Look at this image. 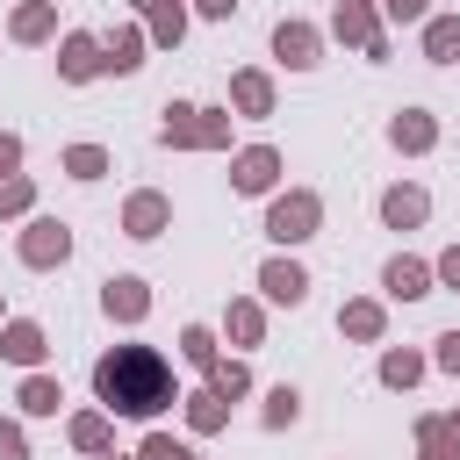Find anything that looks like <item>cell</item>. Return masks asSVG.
Segmentation results:
<instances>
[{"label":"cell","instance_id":"obj_13","mask_svg":"<svg viewBox=\"0 0 460 460\" xmlns=\"http://www.w3.org/2000/svg\"><path fill=\"white\" fill-rule=\"evenodd\" d=\"M381 288H388L395 302H417V295H431V266H424V259H388Z\"/></svg>","mask_w":460,"mask_h":460},{"label":"cell","instance_id":"obj_34","mask_svg":"<svg viewBox=\"0 0 460 460\" xmlns=\"http://www.w3.org/2000/svg\"><path fill=\"white\" fill-rule=\"evenodd\" d=\"M438 367H446V374H460V331H446V338H438Z\"/></svg>","mask_w":460,"mask_h":460},{"label":"cell","instance_id":"obj_15","mask_svg":"<svg viewBox=\"0 0 460 460\" xmlns=\"http://www.w3.org/2000/svg\"><path fill=\"white\" fill-rule=\"evenodd\" d=\"M230 101H237V115H273V79L266 72H237L230 79Z\"/></svg>","mask_w":460,"mask_h":460},{"label":"cell","instance_id":"obj_27","mask_svg":"<svg viewBox=\"0 0 460 460\" xmlns=\"http://www.w3.org/2000/svg\"><path fill=\"white\" fill-rule=\"evenodd\" d=\"M259 331H266L259 302H230V338H237V345H259Z\"/></svg>","mask_w":460,"mask_h":460},{"label":"cell","instance_id":"obj_3","mask_svg":"<svg viewBox=\"0 0 460 460\" xmlns=\"http://www.w3.org/2000/svg\"><path fill=\"white\" fill-rule=\"evenodd\" d=\"M316 223H323V201L302 194V187L266 208V237H273V244H302V237H316Z\"/></svg>","mask_w":460,"mask_h":460},{"label":"cell","instance_id":"obj_8","mask_svg":"<svg viewBox=\"0 0 460 460\" xmlns=\"http://www.w3.org/2000/svg\"><path fill=\"white\" fill-rule=\"evenodd\" d=\"M101 309H108V316H122V323H137V316L151 309V288H144L137 273H115V280L101 288Z\"/></svg>","mask_w":460,"mask_h":460},{"label":"cell","instance_id":"obj_22","mask_svg":"<svg viewBox=\"0 0 460 460\" xmlns=\"http://www.w3.org/2000/svg\"><path fill=\"white\" fill-rule=\"evenodd\" d=\"M338 331L345 338H381V302H345L338 309Z\"/></svg>","mask_w":460,"mask_h":460},{"label":"cell","instance_id":"obj_18","mask_svg":"<svg viewBox=\"0 0 460 460\" xmlns=\"http://www.w3.org/2000/svg\"><path fill=\"white\" fill-rule=\"evenodd\" d=\"M180 402H187V424H194V431H223V424H230V402H223L216 388H194V395H180Z\"/></svg>","mask_w":460,"mask_h":460},{"label":"cell","instance_id":"obj_40","mask_svg":"<svg viewBox=\"0 0 460 460\" xmlns=\"http://www.w3.org/2000/svg\"><path fill=\"white\" fill-rule=\"evenodd\" d=\"M230 7H237V0H201V14H230Z\"/></svg>","mask_w":460,"mask_h":460},{"label":"cell","instance_id":"obj_21","mask_svg":"<svg viewBox=\"0 0 460 460\" xmlns=\"http://www.w3.org/2000/svg\"><path fill=\"white\" fill-rule=\"evenodd\" d=\"M50 22H58V7H50V0H29V7L14 14V43H43Z\"/></svg>","mask_w":460,"mask_h":460},{"label":"cell","instance_id":"obj_14","mask_svg":"<svg viewBox=\"0 0 460 460\" xmlns=\"http://www.w3.org/2000/svg\"><path fill=\"white\" fill-rule=\"evenodd\" d=\"M58 72H65L72 86L93 79V72H101V43H93V36H65V43H58Z\"/></svg>","mask_w":460,"mask_h":460},{"label":"cell","instance_id":"obj_33","mask_svg":"<svg viewBox=\"0 0 460 460\" xmlns=\"http://www.w3.org/2000/svg\"><path fill=\"white\" fill-rule=\"evenodd\" d=\"M0 460H29V438L14 424H0Z\"/></svg>","mask_w":460,"mask_h":460},{"label":"cell","instance_id":"obj_5","mask_svg":"<svg viewBox=\"0 0 460 460\" xmlns=\"http://www.w3.org/2000/svg\"><path fill=\"white\" fill-rule=\"evenodd\" d=\"M331 29H338L345 43H359L367 58H388V36H381V14H374L367 0H338V14H331Z\"/></svg>","mask_w":460,"mask_h":460},{"label":"cell","instance_id":"obj_39","mask_svg":"<svg viewBox=\"0 0 460 460\" xmlns=\"http://www.w3.org/2000/svg\"><path fill=\"white\" fill-rule=\"evenodd\" d=\"M417 460H460V453H453V446H424Z\"/></svg>","mask_w":460,"mask_h":460},{"label":"cell","instance_id":"obj_41","mask_svg":"<svg viewBox=\"0 0 460 460\" xmlns=\"http://www.w3.org/2000/svg\"><path fill=\"white\" fill-rule=\"evenodd\" d=\"M137 7H144V14H151V7H158V0H137Z\"/></svg>","mask_w":460,"mask_h":460},{"label":"cell","instance_id":"obj_19","mask_svg":"<svg viewBox=\"0 0 460 460\" xmlns=\"http://www.w3.org/2000/svg\"><path fill=\"white\" fill-rule=\"evenodd\" d=\"M453 50H460V22L453 14H431L424 22V58L431 65H453Z\"/></svg>","mask_w":460,"mask_h":460},{"label":"cell","instance_id":"obj_26","mask_svg":"<svg viewBox=\"0 0 460 460\" xmlns=\"http://www.w3.org/2000/svg\"><path fill=\"white\" fill-rule=\"evenodd\" d=\"M151 36H158V43H180V36H187V14H180V0H158V7H151Z\"/></svg>","mask_w":460,"mask_h":460},{"label":"cell","instance_id":"obj_30","mask_svg":"<svg viewBox=\"0 0 460 460\" xmlns=\"http://www.w3.org/2000/svg\"><path fill=\"white\" fill-rule=\"evenodd\" d=\"M295 417H302V395H295V388H288V381H280V388H273V395H266V424H273V431H280V424H295Z\"/></svg>","mask_w":460,"mask_h":460},{"label":"cell","instance_id":"obj_10","mask_svg":"<svg viewBox=\"0 0 460 460\" xmlns=\"http://www.w3.org/2000/svg\"><path fill=\"white\" fill-rule=\"evenodd\" d=\"M424 216H431L424 187H388V194H381V223H388V230H417Z\"/></svg>","mask_w":460,"mask_h":460},{"label":"cell","instance_id":"obj_38","mask_svg":"<svg viewBox=\"0 0 460 460\" xmlns=\"http://www.w3.org/2000/svg\"><path fill=\"white\" fill-rule=\"evenodd\" d=\"M438 438H446V446H460V410H453V417H438Z\"/></svg>","mask_w":460,"mask_h":460},{"label":"cell","instance_id":"obj_12","mask_svg":"<svg viewBox=\"0 0 460 460\" xmlns=\"http://www.w3.org/2000/svg\"><path fill=\"white\" fill-rule=\"evenodd\" d=\"M165 223H172L165 194H129V208H122V230H129V237H158Z\"/></svg>","mask_w":460,"mask_h":460},{"label":"cell","instance_id":"obj_32","mask_svg":"<svg viewBox=\"0 0 460 460\" xmlns=\"http://www.w3.org/2000/svg\"><path fill=\"white\" fill-rule=\"evenodd\" d=\"M29 201H36V187H29L22 172H7V180H0V216H22Z\"/></svg>","mask_w":460,"mask_h":460},{"label":"cell","instance_id":"obj_9","mask_svg":"<svg viewBox=\"0 0 460 460\" xmlns=\"http://www.w3.org/2000/svg\"><path fill=\"white\" fill-rule=\"evenodd\" d=\"M273 58L295 65V72H309V65H316V29H309V22H280V29H273Z\"/></svg>","mask_w":460,"mask_h":460},{"label":"cell","instance_id":"obj_24","mask_svg":"<svg viewBox=\"0 0 460 460\" xmlns=\"http://www.w3.org/2000/svg\"><path fill=\"white\" fill-rule=\"evenodd\" d=\"M208 388H216V395H223V402H237V395H244V388H252V374H244V367H237V359H216V367H208Z\"/></svg>","mask_w":460,"mask_h":460},{"label":"cell","instance_id":"obj_25","mask_svg":"<svg viewBox=\"0 0 460 460\" xmlns=\"http://www.w3.org/2000/svg\"><path fill=\"white\" fill-rule=\"evenodd\" d=\"M72 446H79V453H101V446H108V417H101V410H79V417H72Z\"/></svg>","mask_w":460,"mask_h":460},{"label":"cell","instance_id":"obj_4","mask_svg":"<svg viewBox=\"0 0 460 460\" xmlns=\"http://www.w3.org/2000/svg\"><path fill=\"white\" fill-rule=\"evenodd\" d=\"M65 259H72V230H65L58 216H36V223L22 230V266L50 273V266H65Z\"/></svg>","mask_w":460,"mask_h":460},{"label":"cell","instance_id":"obj_11","mask_svg":"<svg viewBox=\"0 0 460 460\" xmlns=\"http://www.w3.org/2000/svg\"><path fill=\"white\" fill-rule=\"evenodd\" d=\"M388 144H395V151H431V144H438V122H431L424 108H402V115L388 122Z\"/></svg>","mask_w":460,"mask_h":460},{"label":"cell","instance_id":"obj_16","mask_svg":"<svg viewBox=\"0 0 460 460\" xmlns=\"http://www.w3.org/2000/svg\"><path fill=\"white\" fill-rule=\"evenodd\" d=\"M43 352H50V345H43V331H36V323H7V331H0V359H14V367H36Z\"/></svg>","mask_w":460,"mask_h":460},{"label":"cell","instance_id":"obj_35","mask_svg":"<svg viewBox=\"0 0 460 460\" xmlns=\"http://www.w3.org/2000/svg\"><path fill=\"white\" fill-rule=\"evenodd\" d=\"M14 165H22V137H7V129H0V180H7Z\"/></svg>","mask_w":460,"mask_h":460},{"label":"cell","instance_id":"obj_29","mask_svg":"<svg viewBox=\"0 0 460 460\" xmlns=\"http://www.w3.org/2000/svg\"><path fill=\"white\" fill-rule=\"evenodd\" d=\"M417 374H424V359H417V352H388V359H381V381H388V388H410Z\"/></svg>","mask_w":460,"mask_h":460},{"label":"cell","instance_id":"obj_37","mask_svg":"<svg viewBox=\"0 0 460 460\" xmlns=\"http://www.w3.org/2000/svg\"><path fill=\"white\" fill-rule=\"evenodd\" d=\"M438 280H446V288H460V244H453V252L438 259Z\"/></svg>","mask_w":460,"mask_h":460},{"label":"cell","instance_id":"obj_7","mask_svg":"<svg viewBox=\"0 0 460 460\" xmlns=\"http://www.w3.org/2000/svg\"><path fill=\"white\" fill-rule=\"evenodd\" d=\"M259 288H266V302H288V309H295V302L309 295V273H302L295 259H266V266H259Z\"/></svg>","mask_w":460,"mask_h":460},{"label":"cell","instance_id":"obj_1","mask_svg":"<svg viewBox=\"0 0 460 460\" xmlns=\"http://www.w3.org/2000/svg\"><path fill=\"white\" fill-rule=\"evenodd\" d=\"M93 395L108 402V417H158L165 402H180L172 367H165V352H151V345H115V352H101V359H93Z\"/></svg>","mask_w":460,"mask_h":460},{"label":"cell","instance_id":"obj_6","mask_svg":"<svg viewBox=\"0 0 460 460\" xmlns=\"http://www.w3.org/2000/svg\"><path fill=\"white\" fill-rule=\"evenodd\" d=\"M273 180H280V151H273V144H252V151L230 158V187H237V194H266Z\"/></svg>","mask_w":460,"mask_h":460},{"label":"cell","instance_id":"obj_36","mask_svg":"<svg viewBox=\"0 0 460 460\" xmlns=\"http://www.w3.org/2000/svg\"><path fill=\"white\" fill-rule=\"evenodd\" d=\"M381 14H388V22H417V14H424V0H381Z\"/></svg>","mask_w":460,"mask_h":460},{"label":"cell","instance_id":"obj_23","mask_svg":"<svg viewBox=\"0 0 460 460\" xmlns=\"http://www.w3.org/2000/svg\"><path fill=\"white\" fill-rule=\"evenodd\" d=\"M65 172H72V180H101V172H108V151H101V144H72V151H65Z\"/></svg>","mask_w":460,"mask_h":460},{"label":"cell","instance_id":"obj_2","mask_svg":"<svg viewBox=\"0 0 460 460\" xmlns=\"http://www.w3.org/2000/svg\"><path fill=\"white\" fill-rule=\"evenodd\" d=\"M165 144H194V151H216V144H230V115L172 101V108H165Z\"/></svg>","mask_w":460,"mask_h":460},{"label":"cell","instance_id":"obj_17","mask_svg":"<svg viewBox=\"0 0 460 460\" xmlns=\"http://www.w3.org/2000/svg\"><path fill=\"white\" fill-rule=\"evenodd\" d=\"M137 65H144V36L137 29H115L101 43V72H137Z\"/></svg>","mask_w":460,"mask_h":460},{"label":"cell","instance_id":"obj_31","mask_svg":"<svg viewBox=\"0 0 460 460\" xmlns=\"http://www.w3.org/2000/svg\"><path fill=\"white\" fill-rule=\"evenodd\" d=\"M137 460H201L194 446H180V438H165V431H151L144 446H137Z\"/></svg>","mask_w":460,"mask_h":460},{"label":"cell","instance_id":"obj_28","mask_svg":"<svg viewBox=\"0 0 460 460\" xmlns=\"http://www.w3.org/2000/svg\"><path fill=\"white\" fill-rule=\"evenodd\" d=\"M180 352H187V359H194V367H201V374H208V367H216V338H208V331H201V323H187V331H180Z\"/></svg>","mask_w":460,"mask_h":460},{"label":"cell","instance_id":"obj_20","mask_svg":"<svg viewBox=\"0 0 460 460\" xmlns=\"http://www.w3.org/2000/svg\"><path fill=\"white\" fill-rule=\"evenodd\" d=\"M58 402H65V388H58L50 374H29V381H22V410H29V417H58Z\"/></svg>","mask_w":460,"mask_h":460}]
</instances>
